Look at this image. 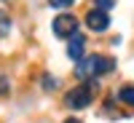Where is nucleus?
I'll use <instances>...</instances> for the list:
<instances>
[{
    "label": "nucleus",
    "instance_id": "obj_4",
    "mask_svg": "<svg viewBox=\"0 0 134 123\" xmlns=\"http://www.w3.org/2000/svg\"><path fill=\"white\" fill-rule=\"evenodd\" d=\"M86 27L91 30V32H105L110 27V16H107V11L102 8H91L86 14Z\"/></svg>",
    "mask_w": 134,
    "mask_h": 123
},
{
    "label": "nucleus",
    "instance_id": "obj_10",
    "mask_svg": "<svg viewBox=\"0 0 134 123\" xmlns=\"http://www.w3.org/2000/svg\"><path fill=\"white\" fill-rule=\"evenodd\" d=\"M48 3H51L54 8H67V5H72L75 0H48Z\"/></svg>",
    "mask_w": 134,
    "mask_h": 123
},
{
    "label": "nucleus",
    "instance_id": "obj_5",
    "mask_svg": "<svg viewBox=\"0 0 134 123\" xmlns=\"http://www.w3.org/2000/svg\"><path fill=\"white\" fill-rule=\"evenodd\" d=\"M83 46H86V38L75 32L72 40H70V46H67V56H70L72 62H81L83 59Z\"/></svg>",
    "mask_w": 134,
    "mask_h": 123
},
{
    "label": "nucleus",
    "instance_id": "obj_7",
    "mask_svg": "<svg viewBox=\"0 0 134 123\" xmlns=\"http://www.w3.org/2000/svg\"><path fill=\"white\" fill-rule=\"evenodd\" d=\"M40 80H43V88H46V91H54V88L59 86V83H57V78H54V75H43Z\"/></svg>",
    "mask_w": 134,
    "mask_h": 123
},
{
    "label": "nucleus",
    "instance_id": "obj_3",
    "mask_svg": "<svg viewBox=\"0 0 134 123\" xmlns=\"http://www.w3.org/2000/svg\"><path fill=\"white\" fill-rule=\"evenodd\" d=\"M78 32V19L70 14H59L54 19V35L57 38H72Z\"/></svg>",
    "mask_w": 134,
    "mask_h": 123
},
{
    "label": "nucleus",
    "instance_id": "obj_1",
    "mask_svg": "<svg viewBox=\"0 0 134 123\" xmlns=\"http://www.w3.org/2000/svg\"><path fill=\"white\" fill-rule=\"evenodd\" d=\"M115 70V62L110 56H102V54H91V56H83L81 62L75 64V75L86 80V78H97V75H105V72H113Z\"/></svg>",
    "mask_w": 134,
    "mask_h": 123
},
{
    "label": "nucleus",
    "instance_id": "obj_2",
    "mask_svg": "<svg viewBox=\"0 0 134 123\" xmlns=\"http://www.w3.org/2000/svg\"><path fill=\"white\" fill-rule=\"evenodd\" d=\"M94 91H97V86H94V78H91V83H81V86H75L72 91H67L64 104L70 107V110H83V107L91 104Z\"/></svg>",
    "mask_w": 134,
    "mask_h": 123
},
{
    "label": "nucleus",
    "instance_id": "obj_8",
    "mask_svg": "<svg viewBox=\"0 0 134 123\" xmlns=\"http://www.w3.org/2000/svg\"><path fill=\"white\" fill-rule=\"evenodd\" d=\"M8 27H11L8 16H5V14H0V35H5V32H8Z\"/></svg>",
    "mask_w": 134,
    "mask_h": 123
},
{
    "label": "nucleus",
    "instance_id": "obj_11",
    "mask_svg": "<svg viewBox=\"0 0 134 123\" xmlns=\"http://www.w3.org/2000/svg\"><path fill=\"white\" fill-rule=\"evenodd\" d=\"M0 94H8V80L0 75Z\"/></svg>",
    "mask_w": 134,
    "mask_h": 123
},
{
    "label": "nucleus",
    "instance_id": "obj_9",
    "mask_svg": "<svg viewBox=\"0 0 134 123\" xmlns=\"http://www.w3.org/2000/svg\"><path fill=\"white\" fill-rule=\"evenodd\" d=\"M94 3H97V8H102V11H110V8L115 5V0H94Z\"/></svg>",
    "mask_w": 134,
    "mask_h": 123
},
{
    "label": "nucleus",
    "instance_id": "obj_12",
    "mask_svg": "<svg viewBox=\"0 0 134 123\" xmlns=\"http://www.w3.org/2000/svg\"><path fill=\"white\" fill-rule=\"evenodd\" d=\"M64 123H81V120H75V118H67V120H64Z\"/></svg>",
    "mask_w": 134,
    "mask_h": 123
},
{
    "label": "nucleus",
    "instance_id": "obj_6",
    "mask_svg": "<svg viewBox=\"0 0 134 123\" xmlns=\"http://www.w3.org/2000/svg\"><path fill=\"white\" fill-rule=\"evenodd\" d=\"M118 96H121V102H126V104H134V86H124Z\"/></svg>",
    "mask_w": 134,
    "mask_h": 123
}]
</instances>
